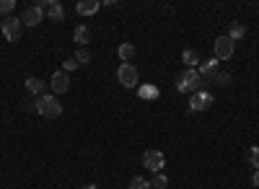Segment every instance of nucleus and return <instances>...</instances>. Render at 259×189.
<instances>
[{
    "label": "nucleus",
    "mask_w": 259,
    "mask_h": 189,
    "mask_svg": "<svg viewBox=\"0 0 259 189\" xmlns=\"http://www.w3.org/2000/svg\"><path fill=\"white\" fill-rule=\"evenodd\" d=\"M233 55H236V41L228 34L215 39V57H218V60H231Z\"/></svg>",
    "instance_id": "423d86ee"
},
{
    "label": "nucleus",
    "mask_w": 259,
    "mask_h": 189,
    "mask_svg": "<svg viewBox=\"0 0 259 189\" xmlns=\"http://www.w3.org/2000/svg\"><path fill=\"white\" fill-rule=\"evenodd\" d=\"M34 109H36V114L39 117H47V119H57L60 114H62V104H60V99L57 96H39L36 101H34Z\"/></svg>",
    "instance_id": "f03ea898"
},
{
    "label": "nucleus",
    "mask_w": 259,
    "mask_h": 189,
    "mask_svg": "<svg viewBox=\"0 0 259 189\" xmlns=\"http://www.w3.org/2000/svg\"><path fill=\"white\" fill-rule=\"evenodd\" d=\"M16 8V0H0V13H11Z\"/></svg>",
    "instance_id": "393cba45"
},
{
    "label": "nucleus",
    "mask_w": 259,
    "mask_h": 189,
    "mask_svg": "<svg viewBox=\"0 0 259 189\" xmlns=\"http://www.w3.org/2000/svg\"><path fill=\"white\" fill-rule=\"evenodd\" d=\"M99 8H101L99 0H78V6H75L78 16H94Z\"/></svg>",
    "instance_id": "f8f14e48"
},
{
    "label": "nucleus",
    "mask_w": 259,
    "mask_h": 189,
    "mask_svg": "<svg viewBox=\"0 0 259 189\" xmlns=\"http://www.w3.org/2000/svg\"><path fill=\"white\" fill-rule=\"evenodd\" d=\"M80 189H99L96 184H85V186H80Z\"/></svg>",
    "instance_id": "bb28decb"
},
{
    "label": "nucleus",
    "mask_w": 259,
    "mask_h": 189,
    "mask_svg": "<svg viewBox=\"0 0 259 189\" xmlns=\"http://www.w3.org/2000/svg\"><path fill=\"white\" fill-rule=\"evenodd\" d=\"M117 55H119V60H122V62H133V57H135V47L124 41V44H119Z\"/></svg>",
    "instance_id": "dca6fc26"
},
{
    "label": "nucleus",
    "mask_w": 259,
    "mask_h": 189,
    "mask_svg": "<svg viewBox=\"0 0 259 189\" xmlns=\"http://www.w3.org/2000/svg\"><path fill=\"white\" fill-rule=\"evenodd\" d=\"M45 11H47V18H52V21H60L65 18V13H62V6L57 3V0H45Z\"/></svg>",
    "instance_id": "ddd939ff"
},
{
    "label": "nucleus",
    "mask_w": 259,
    "mask_h": 189,
    "mask_svg": "<svg viewBox=\"0 0 259 189\" xmlns=\"http://www.w3.org/2000/svg\"><path fill=\"white\" fill-rule=\"evenodd\" d=\"M21 29H24V24H21L18 16H6V21H3V36L8 41H18L21 39Z\"/></svg>",
    "instance_id": "0eeeda50"
},
{
    "label": "nucleus",
    "mask_w": 259,
    "mask_h": 189,
    "mask_svg": "<svg viewBox=\"0 0 259 189\" xmlns=\"http://www.w3.org/2000/svg\"><path fill=\"white\" fill-rule=\"evenodd\" d=\"M18 18H21L24 26H39L41 18H45V0H39V3H34L31 8H26V13L18 16Z\"/></svg>",
    "instance_id": "39448f33"
},
{
    "label": "nucleus",
    "mask_w": 259,
    "mask_h": 189,
    "mask_svg": "<svg viewBox=\"0 0 259 189\" xmlns=\"http://www.w3.org/2000/svg\"><path fill=\"white\" fill-rule=\"evenodd\" d=\"M163 163H166V158H163L161 151H145V153H143V166H145L148 171L158 174V171L163 169Z\"/></svg>",
    "instance_id": "6e6552de"
},
{
    "label": "nucleus",
    "mask_w": 259,
    "mask_h": 189,
    "mask_svg": "<svg viewBox=\"0 0 259 189\" xmlns=\"http://www.w3.org/2000/svg\"><path fill=\"white\" fill-rule=\"evenodd\" d=\"M50 86H52V91H55V93H68V88H70V75L65 73V70H57V73H52Z\"/></svg>",
    "instance_id": "1a4fd4ad"
},
{
    "label": "nucleus",
    "mask_w": 259,
    "mask_h": 189,
    "mask_svg": "<svg viewBox=\"0 0 259 189\" xmlns=\"http://www.w3.org/2000/svg\"><path fill=\"white\" fill-rule=\"evenodd\" d=\"M244 34H246V26L241 24V21H233V24H231V34H228V36H231L233 41H239Z\"/></svg>",
    "instance_id": "f3484780"
},
{
    "label": "nucleus",
    "mask_w": 259,
    "mask_h": 189,
    "mask_svg": "<svg viewBox=\"0 0 259 189\" xmlns=\"http://www.w3.org/2000/svg\"><path fill=\"white\" fill-rule=\"evenodd\" d=\"M75 68H78V62H75V57H68V60L62 62V70H65V73H73Z\"/></svg>",
    "instance_id": "b1692460"
},
{
    "label": "nucleus",
    "mask_w": 259,
    "mask_h": 189,
    "mask_svg": "<svg viewBox=\"0 0 259 189\" xmlns=\"http://www.w3.org/2000/svg\"><path fill=\"white\" fill-rule=\"evenodd\" d=\"M249 163L254 166V171H259V148H256V145L249 151Z\"/></svg>",
    "instance_id": "5701e85b"
},
{
    "label": "nucleus",
    "mask_w": 259,
    "mask_h": 189,
    "mask_svg": "<svg viewBox=\"0 0 259 189\" xmlns=\"http://www.w3.org/2000/svg\"><path fill=\"white\" fill-rule=\"evenodd\" d=\"M73 57H75V62H78V65H85V62H89V60H91V55H89V50H78V52H75Z\"/></svg>",
    "instance_id": "4be33fe9"
},
{
    "label": "nucleus",
    "mask_w": 259,
    "mask_h": 189,
    "mask_svg": "<svg viewBox=\"0 0 259 189\" xmlns=\"http://www.w3.org/2000/svg\"><path fill=\"white\" fill-rule=\"evenodd\" d=\"M218 65H221V60H218V57H207V60H202V62H200V68H197L200 78H202V80H212V75L218 73Z\"/></svg>",
    "instance_id": "9d476101"
},
{
    "label": "nucleus",
    "mask_w": 259,
    "mask_h": 189,
    "mask_svg": "<svg viewBox=\"0 0 259 189\" xmlns=\"http://www.w3.org/2000/svg\"><path fill=\"white\" fill-rule=\"evenodd\" d=\"M138 96L145 99V101H156L161 96V91H158V86H153V83H145V86L138 88Z\"/></svg>",
    "instance_id": "4468645a"
},
{
    "label": "nucleus",
    "mask_w": 259,
    "mask_h": 189,
    "mask_svg": "<svg viewBox=\"0 0 259 189\" xmlns=\"http://www.w3.org/2000/svg\"><path fill=\"white\" fill-rule=\"evenodd\" d=\"M130 189H150V181L143 176H133L130 179Z\"/></svg>",
    "instance_id": "412c9836"
},
{
    "label": "nucleus",
    "mask_w": 259,
    "mask_h": 189,
    "mask_svg": "<svg viewBox=\"0 0 259 189\" xmlns=\"http://www.w3.org/2000/svg\"><path fill=\"white\" fill-rule=\"evenodd\" d=\"M249 184H251V186H259V171H254V174H251Z\"/></svg>",
    "instance_id": "a878e982"
},
{
    "label": "nucleus",
    "mask_w": 259,
    "mask_h": 189,
    "mask_svg": "<svg viewBox=\"0 0 259 189\" xmlns=\"http://www.w3.org/2000/svg\"><path fill=\"white\" fill-rule=\"evenodd\" d=\"M148 181H150V186H153V189H166V186H168V176L161 174V171L153 174V179H148Z\"/></svg>",
    "instance_id": "a211bd4d"
},
{
    "label": "nucleus",
    "mask_w": 259,
    "mask_h": 189,
    "mask_svg": "<svg viewBox=\"0 0 259 189\" xmlns=\"http://www.w3.org/2000/svg\"><path fill=\"white\" fill-rule=\"evenodd\" d=\"M75 41H78V44H89V39H91V31L89 29H85V26H75Z\"/></svg>",
    "instance_id": "6ab92c4d"
},
{
    "label": "nucleus",
    "mask_w": 259,
    "mask_h": 189,
    "mask_svg": "<svg viewBox=\"0 0 259 189\" xmlns=\"http://www.w3.org/2000/svg\"><path fill=\"white\" fill-rule=\"evenodd\" d=\"M212 93L207 91V88H202V91H197V93H192L189 96V114L194 112V114H197V112H207L210 107H212Z\"/></svg>",
    "instance_id": "20e7f679"
},
{
    "label": "nucleus",
    "mask_w": 259,
    "mask_h": 189,
    "mask_svg": "<svg viewBox=\"0 0 259 189\" xmlns=\"http://www.w3.org/2000/svg\"><path fill=\"white\" fill-rule=\"evenodd\" d=\"M0 31H3V18H0Z\"/></svg>",
    "instance_id": "cd10ccee"
},
{
    "label": "nucleus",
    "mask_w": 259,
    "mask_h": 189,
    "mask_svg": "<svg viewBox=\"0 0 259 189\" xmlns=\"http://www.w3.org/2000/svg\"><path fill=\"white\" fill-rule=\"evenodd\" d=\"M212 83H215V86H228V83H231V73H226V70H218V73H215L212 75Z\"/></svg>",
    "instance_id": "aec40b11"
},
{
    "label": "nucleus",
    "mask_w": 259,
    "mask_h": 189,
    "mask_svg": "<svg viewBox=\"0 0 259 189\" xmlns=\"http://www.w3.org/2000/svg\"><path fill=\"white\" fill-rule=\"evenodd\" d=\"M26 91L31 93V96H45L47 93V83L41 80V78H26Z\"/></svg>",
    "instance_id": "9b49d317"
},
{
    "label": "nucleus",
    "mask_w": 259,
    "mask_h": 189,
    "mask_svg": "<svg viewBox=\"0 0 259 189\" xmlns=\"http://www.w3.org/2000/svg\"><path fill=\"white\" fill-rule=\"evenodd\" d=\"M182 62H184L187 68H194V70H197L202 60H200V55L194 52V50H184V52H182Z\"/></svg>",
    "instance_id": "2eb2a0df"
},
{
    "label": "nucleus",
    "mask_w": 259,
    "mask_h": 189,
    "mask_svg": "<svg viewBox=\"0 0 259 189\" xmlns=\"http://www.w3.org/2000/svg\"><path fill=\"white\" fill-rule=\"evenodd\" d=\"M205 86H207V80H202V78H200V73L194 70V68H187L184 73H179V75H177V91H182V93H187V96L202 91Z\"/></svg>",
    "instance_id": "f257e3e1"
},
{
    "label": "nucleus",
    "mask_w": 259,
    "mask_h": 189,
    "mask_svg": "<svg viewBox=\"0 0 259 189\" xmlns=\"http://www.w3.org/2000/svg\"><path fill=\"white\" fill-rule=\"evenodd\" d=\"M117 78H119V83L124 88H135L140 83V73H138V68L133 65V62H122L119 70H117Z\"/></svg>",
    "instance_id": "7ed1b4c3"
}]
</instances>
